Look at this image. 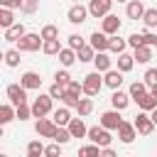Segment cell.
<instances>
[{
  "instance_id": "6da1fadb",
  "label": "cell",
  "mask_w": 157,
  "mask_h": 157,
  "mask_svg": "<svg viewBox=\"0 0 157 157\" xmlns=\"http://www.w3.org/2000/svg\"><path fill=\"white\" fill-rule=\"evenodd\" d=\"M52 103H54V98L49 96V93H39L34 101H32V118H47L49 113H52Z\"/></svg>"
},
{
  "instance_id": "7a4b0ae2",
  "label": "cell",
  "mask_w": 157,
  "mask_h": 157,
  "mask_svg": "<svg viewBox=\"0 0 157 157\" xmlns=\"http://www.w3.org/2000/svg\"><path fill=\"white\" fill-rule=\"evenodd\" d=\"M86 137H88L93 145H98L101 150H103V147H110V142H113V135H110V130H105L103 125H93V128H88Z\"/></svg>"
},
{
  "instance_id": "3957f363",
  "label": "cell",
  "mask_w": 157,
  "mask_h": 157,
  "mask_svg": "<svg viewBox=\"0 0 157 157\" xmlns=\"http://www.w3.org/2000/svg\"><path fill=\"white\" fill-rule=\"evenodd\" d=\"M15 44H17L15 49H20V52H39V49H42V44H44V39H42V34L27 32V34H25V37H20Z\"/></svg>"
},
{
  "instance_id": "277c9868",
  "label": "cell",
  "mask_w": 157,
  "mask_h": 157,
  "mask_svg": "<svg viewBox=\"0 0 157 157\" xmlns=\"http://www.w3.org/2000/svg\"><path fill=\"white\" fill-rule=\"evenodd\" d=\"M83 93L86 96H98L101 93V88H103V76H101V71H91V74H86L83 76Z\"/></svg>"
},
{
  "instance_id": "5b68a950",
  "label": "cell",
  "mask_w": 157,
  "mask_h": 157,
  "mask_svg": "<svg viewBox=\"0 0 157 157\" xmlns=\"http://www.w3.org/2000/svg\"><path fill=\"white\" fill-rule=\"evenodd\" d=\"M132 125H135V130H137V135H152V130H155V123H152V118H150V113H145V110H140V113L135 115V120H132Z\"/></svg>"
},
{
  "instance_id": "8992f818",
  "label": "cell",
  "mask_w": 157,
  "mask_h": 157,
  "mask_svg": "<svg viewBox=\"0 0 157 157\" xmlns=\"http://www.w3.org/2000/svg\"><path fill=\"white\" fill-rule=\"evenodd\" d=\"M113 7V0H91L88 2V15L96 17V20H103Z\"/></svg>"
},
{
  "instance_id": "52a82bcc",
  "label": "cell",
  "mask_w": 157,
  "mask_h": 157,
  "mask_svg": "<svg viewBox=\"0 0 157 157\" xmlns=\"http://www.w3.org/2000/svg\"><path fill=\"white\" fill-rule=\"evenodd\" d=\"M56 128H59V125H56L52 118H37V123H34V132H37L39 137H54Z\"/></svg>"
},
{
  "instance_id": "ba28073f",
  "label": "cell",
  "mask_w": 157,
  "mask_h": 157,
  "mask_svg": "<svg viewBox=\"0 0 157 157\" xmlns=\"http://www.w3.org/2000/svg\"><path fill=\"white\" fill-rule=\"evenodd\" d=\"M7 98H10L12 105H22V103H27V88L22 83H10L7 86Z\"/></svg>"
},
{
  "instance_id": "9c48e42d",
  "label": "cell",
  "mask_w": 157,
  "mask_h": 157,
  "mask_svg": "<svg viewBox=\"0 0 157 157\" xmlns=\"http://www.w3.org/2000/svg\"><path fill=\"white\" fill-rule=\"evenodd\" d=\"M101 32H105L108 37L118 34V32H120V20H118V15L108 12V15H105V17L101 20Z\"/></svg>"
},
{
  "instance_id": "30bf717a",
  "label": "cell",
  "mask_w": 157,
  "mask_h": 157,
  "mask_svg": "<svg viewBox=\"0 0 157 157\" xmlns=\"http://www.w3.org/2000/svg\"><path fill=\"white\" fill-rule=\"evenodd\" d=\"M135 137H137V130H135V125H132V123H128V120H123V123L118 125V140H120L123 145H130Z\"/></svg>"
},
{
  "instance_id": "8fae6325",
  "label": "cell",
  "mask_w": 157,
  "mask_h": 157,
  "mask_svg": "<svg viewBox=\"0 0 157 157\" xmlns=\"http://www.w3.org/2000/svg\"><path fill=\"white\" fill-rule=\"evenodd\" d=\"M86 17H88V7L86 5H71L69 12H66V20L71 25H81V22H86Z\"/></svg>"
},
{
  "instance_id": "7c38bea8",
  "label": "cell",
  "mask_w": 157,
  "mask_h": 157,
  "mask_svg": "<svg viewBox=\"0 0 157 157\" xmlns=\"http://www.w3.org/2000/svg\"><path fill=\"white\" fill-rule=\"evenodd\" d=\"M123 123V118H120V110H105L103 115H101V125L105 128V130H118V125Z\"/></svg>"
},
{
  "instance_id": "4fadbf2b",
  "label": "cell",
  "mask_w": 157,
  "mask_h": 157,
  "mask_svg": "<svg viewBox=\"0 0 157 157\" xmlns=\"http://www.w3.org/2000/svg\"><path fill=\"white\" fill-rule=\"evenodd\" d=\"M108 42H110V37H108L105 32H98V29L88 37V44H91L96 52H108Z\"/></svg>"
},
{
  "instance_id": "5bb4252c",
  "label": "cell",
  "mask_w": 157,
  "mask_h": 157,
  "mask_svg": "<svg viewBox=\"0 0 157 157\" xmlns=\"http://www.w3.org/2000/svg\"><path fill=\"white\" fill-rule=\"evenodd\" d=\"M130 101H132V98H130V93H125V91H120V88H115V91H113V96H110V105H113L115 110H125Z\"/></svg>"
},
{
  "instance_id": "9a60e30c",
  "label": "cell",
  "mask_w": 157,
  "mask_h": 157,
  "mask_svg": "<svg viewBox=\"0 0 157 157\" xmlns=\"http://www.w3.org/2000/svg\"><path fill=\"white\" fill-rule=\"evenodd\" d=\"M120 83H123V71H118V69H108L105 71V76H103V86H108V88H120Z\"/></svg>"
},
{
  "instance_id": "2e32d148",
  "label": "cell",
  "mask_w": 157,
  "mask_h": 157,
  "mask_svg": "<svg viewBox=\"0 0 157 157\" xmlns=\"http://www.w3.org/2000/svg\"><path fill=\"white\" fill-rule=\"evenodd\" d=\"M20 83L29 91V88H39L42 86V76L37 74V71H25L22 76H20Z\"/></svg>"
},
{
  "instance_id": "e0dca14e",
  "label": "cell",
  "mask_w": 157,
  "mask_h": 157,
  "mask_svg": "<svg viewBox=\"0 0 157 157\" xmlns=\"http://www.w3.org/2000/svg\"><path fill=\"white\" fill-rule=\"evenodd\" d=\"M66 128H69L71 137H86V132H88V128H86V123H83L81 115H78V118H71V123H69Z\"/></svg>"
},
{
  "instance_id": "ac0fdd59",
  "label": "cell",
  "mask_w": 157,
  "mask_h": 157,
  "mask_svg": "<svg viewBox=\"0 0 157 157\" xmlns=\"http://www.w3.org/2000/svg\"><path fill=\"white\" fill-rule=\"evenodd\" d=\"M125 15H128L130 20H142V15H145V5H142L140 0H128Z\"/></svg>"
},
{
  "instance_id": "d6986e66",
  "label": "cell",
  "mask_w": 157,
  "mask_h": 157,
  "mask_svg": "<svg viewBox=\"0 0 157 157\" xmlns=\"http://www.w3.org/2000/svg\"><path fill=\"white\" fill-rule=\"evenodd\" d=\"M93 64H96V71H101V74H105L108 69H113V59H110L105 52H96Z\"/></svg>"
},
{
  "instance_id": "ffe728a7",
  "label": "cell",
  "mask_w": 157,
  "mask_h": 157,
  "mask_svg": "<svg viewBox=\"0 0 157 157\" xmlns=\"http://www.w3.org/2000/svg\"><path fill=\"white\" fill-rule=\"evenodd\" d=\"M52 120H54L59 128H66V125L71 123V113H69V108H66V105H61V108L52 110Z\"/></svg>"
},
{
  "instance_id": "44dd1931",
  "label": "cell",
  "mask_w": 157,
  "mask_h": 157,
  "mask_svg": "<svg viewBox=\"0 0 157 157\" xmlns=\"http://www.w3.org/2000/svg\"><path fill=\"white\" fill-rule=\"evenodd\" d=\"M132 59H135L137 64H147V61L152 59V47H147V44L135 47V49H132Z\"/></svg>"
},
{
  "instance_id": "7402d4cb",
  "label": "cell",
  "mask_w": 157,
  "mask_h": 157,
  "mask_svg": "<svg viewBox=\"0 0 157 157\" xmlns=\"http://www.w3.org/2000/svg\"><path fill=\"white\" fill-rule=\"evenodd\" d=\"M135 103H137V108H140V110L150 113V110H155V108H157V96H152V93L147 91V93H145V96H140Z\"/></svg>"
},
{
  "instance_id": "603a6c76",
  "label": "cell",
  "mask_w": 157,
  "mask_h": 157,
  "mask_svg": "<svg viewBox=\"0 0 157 157\" xmlns=\"http://www.w3.org/2000/svg\"><path fill=\"white\" fill-rule=\"evenodd\" d=\"M25 34H27V29H25V25H22V22H15L12 27H7V29H5V39H7V42H17V39H20V37H25Z\"/></svg>"
},
{
  "instance_id": "cb8c5ba5",
  "label": "cell",
  "mask_w": 157,
  "mask_h": 157,
  "mask_svg": "<svg viewBox=\"0 0 157 157\" xmlns=\"http://www.w3.org/2000/svg\"><path fill=\"white\" fill-rule=\"evenodd\" d=\"M56 56H59V64H61L64 69H69V66L76 61V52H74L71 47H61V52H59Z\"/></svg>"
},
{
  "instance_id": "d4e9b609",
  "label": "cell",
  "mask_w": 157,
  "mask_h": 157,
  "mask_svg": "<svg viewBox=\"0 0 157 157\" xmlns=\"http://www.w3.org/2000/svg\"><path fill=\"white\" fill-rule=\"evenodd\" d=\"M15 120V105L12 103H2L0 105V125L5 128L7 123H12Z\"/></svg>"
},
{
  "instance_id": "484cf974",
  "label": "cell",
  "mask_w": 157,
  "mask_h": 157,
  "mask_svg": "<svg viewBox=\"0 0 157 157\" xmlns=\"http://www.w3.org/2000/svg\"><path fill=\"white\" fill-rule=\"evenodd\" d=\"M125 47H128V39H123V37H118V34H113L110 42H108V52H113V54H123Z\"/></svg>"
},
{
  "instance_id": "4316f807",
  "label": "cell",
  "mask_w": 157,
  "mask_h": 157,
  "mask_svg": "<svg viewBox=\"0 0 157 157\" xmlns=\"http://www.w3.org/2000/svg\"><path fill=\"white\" fill-rule=\"evenodd\" d=\"M132 66H135V59H132V54H118V71H123V74H128V71H132Z\"/></svg>"
},
{
  "instance_id": "83f0119b",
  "label": "cell",
  "mask_w": 157,
  "mask_h": 157,
  "mask_svg": "<svg viewBox=\"0 0 157 157\" xmlns=\"http://www.w3.org/2000/svg\"><path fill=\"white\" fill-rule=\"evenodd\" d=\"M147 91H150V88H147V83H145V81H132L128 93H130V98H132V101H137V98H140V96H145Z\"/></svg>"
},
{
  "instance_id": "f1b7e54d",
  "label": "cell",
  "mask_w": 157,
  "mask_h": 157,
  "mask_svg": "<svg viewBox=\"0 0 157 157\" xmlns=\"http://www.w3.org/2000/svg\"><path fill=\"white\" fill-rule=\"evenodd\" d=\"M93 56H96V49H93L91 44H83L81 49H76V59L83 61V64H86V61H93Z\"/></svg>"
},
{
  "instance_id": "f546056e",
  "label": "cell",
  "mask_w": 157,
  "mask_h": 157,
  "mask_svg": "<svg viewBox=\"0 0 157 157\" xmlns=\"http://www.w3.org/2000/svg\"><path fill=\"white\" fill-rule=\"evenodd\" d=\"M42 52H44V54H49V56L59 54V52H61V44H59V39H44V44H42Z\"/></svg>"
},
{
  "instance_id": "4dcf8cb0",
  "label": "cell",
  "mask_w": 157,
  "mask_h": 157,
  "mask_svg": "<svg viewBox=\"0 0 157 157\" xmlns=\"http://www.w3.org/2000/svg\"><path fill=\"white\" fill-rule=\"evenodd\" d=\"M142 22H145V27H147V29H155V27H157V7H150V10H145V15H142Z\"/></svg>"
},
{
  "instance_id": "1f68e13d",
  "label": "cell",
  "mask_w": 157,
  "mask_h": 157,
  "mask_svg": "<svg viewBox=\"0 0 157 157\" xmlns=\"http://www.w3.org/2000/svg\"><path fill=\"white\" fill-rule=\"evenodd\" d=\"M12 25H15V15H12V10L0 7V27L7 29V27H12Z\"/></svg>"
},
{
  "instance_id": "d6a6232c",
  "label": "cell",
  "mask_w": 157,
  "mask_h": 157,
  "mask_svg": "<svg viewBox=\"0 0 157 157\" xmlns=\"http://www.w3.org/2000/svg\"><path fill=\"white\" fill-rule=\"evenodd\" d=\"M20 49H7L5 52V64L10 66V69H15V66H20Z\"/></svg>"
},
{
  "instance_id": "836d02e7",
  "label": "cell",
  "mask_w": 157,
  "mask_h": 157,
  "mask_svg": "<svg viewBox=\"0 0 157 157\" xmlns=\"http://www.w3.org/2000/svg\"><path fill=\"white\" fill-rule=\"evenodd\" d=\"M76 110H78V115H81V118L91 115V113H93V101H91V98H81V101H78V105H76Z\"/></svg>"
},
{
  "instance_id": "e575fe53",
  "label": "cell",
  "mask_w": 157,
  "mask_h": 157,
  "mask_svg": "<svg viewBox=\"0 0 157 157\" xmlns=\"http://www.w3.org/2000/svg\"><path fill=\"white\" fill-rule=\"evenodd\" d=\"M78 101H81V96H78V93H71V91H64V96H61V103H64L66 108H76Z\"/></svg>"
},
{
  "instance_id": "d590c367",
  "label": "cell",
  "mask_w": 157,
  "mask_h": 157,
  "mask_svg": "<svg viewBox=\"0 0 157 157\" xmlns=\"http://www.w3.org/2000/svg\"><path fill=\"white\" fill-rule=\"evenodd\" d=\"M27 118H32V108L27 105V103H22V105H15V120H27Z\"/></svg>"
},
{
  "instance_id": "8d00e7d4",
  "label": "cell",
  "mask_w": 157,
  "mask_h": 157,
  "mask_svg": "<svg viewBox=\"0 0 157 157\" xmlns=\"http://www.w3.org/2000/svg\"><path fill=\"white\" fill-rule=\"evenodd\" d=\"M78 157H101V147L98 145H83L81 150H78Z\"/></svg>"
},
{
  "instance_id": "74e56055",
  "label": "cell",
  "mask_w": 157,
  "mask_h": 157,
  "mask_svg": "<svg viewBox=\"0 0 157 157\" xmlns=\"http://www.w3.org/2000/svg\"><path fill=\"white\" fill-rule=\"evenodd\" d=\"M39 34H42V39H59V27L56 25H44Z\"/></svg>"
},
{
  "instance_id": "f35d334b",
  "label": "cell",
  "mask_w": 157,
  "mask_h": 157,
  "mask_svg": "<svg viewBox=\"0 0 157 157\" xmlns=\"http://www.w3.org/2000/svg\"><path fill=\"white\" fill-rule=\"evenodd\" d=\"M54 142H59V145H66L69 140H71V132H69V128H56V132H54V137H52Z\"/></svg>"
},
{
  "instance_id": "ab89813d",
  "label": "cell",
  "mask_w": 157,
  "mask_h": 157,
  "mask_svg": "<svg viewBox=\"0 0 157 157\" xmlns=\"http://www.w3.org/2000/svg\"><path fill=\"white\" fill-rule=\"evenodd\" d=\"M37 7H39V0H22V7H20V12H25V15H32V12H37Z\"/></svg>"
},
{
  "instance_id": "60d3db41",
  "label": "cell",
  "mask_w": 157,
  "mask_h": 157,
  "mask_svg": "<svg viewBox=\"0 0 157 157\" xmlns=\"http://www.w3.org/2000/svg\"><path fill=\"white\" fill-rule=\"evenodd\" d=\"M44 157H61V145L59 142L44 145Z\"/></svg>"
},
{
  "instance_id": "b9f144b4",
  "label": "cell",
  "mask_w": 157,
  "mask_h": 157,
  "mask_svg": "<svg viewBox=\"0 0 157 157\" xmlns=\"http://www.w3.org/2000/svg\"><path fill=\"white\" fill-rule=\"evenodd\" d=\"M64 91H66V86H61V83H52V86H49V96H52L54 101H61Z\"/></svg>"
},
{
  "instance_id": "7bdbcfd3",
  "label": "cell",
  "mask_w": 157,
  "mask_h": 157,
  "mask_svg": "<svg viewBox=\"0 0 157 157\" xmlns=\"http://www.w3.org/2000/svg\"><path fill=\"white\" fill-rule=\"evenodd\" d=\"M69 81H71V74H69L66 69H61V71H56V74H54V83H61V86H66Z\"/></svg>"
},
{
  "instance_id": "ee69618b",
  "label": "cell",
  "mask_w": 157,
  "mask_h": 157,
  "mask_svg": "<svg viewBox=\"0 0 157 157\" xmlns=\"http://www.w3.org/2000/svg\"><path fill=\"white\" fill-rule=\"evenodd\" d=\"M128 44L135 49V47H140V44H145V37H142V32H132L130 37H128Z\"/></svg>"
},
{
  "instance_id": "f6af8a7d",
  "label": "cell",
  "mask_w": 157,
  "mask_h": 157,
  "mask_svg": "<svg viewBox=\"0 0 157 157\" xmlns=\"http://www.w3.org/2000/svg\"><path fill=\"white\" fill-rule=\"evenodd\" d=\"M83 44H86V42H83V37H81V34H69V47H71L74 52H76V49H81Z\"/></svg>"
},
{
  "instance_id": "bcb514c9",
  "label": "cell",
  "mask_w": 157,
  "mask_h": 157,
  "mask_svg": "<svg viewBox=\"0 0 157 157\" xmlns=\"http://www.w3.org/2000/svg\"><path fill=\"white\" fill-rule=\"evenodd\" d=\"M27 152H37V155H44V145H42V140H29V145H27Z\"/></svg>"
},
{
  "instance_id": "7dc6e473",
  "label": "cell",
  "mask_w": 157,
  "mask_h": 157,
  "mask_svg": "<svg viewBox=\"0 0 157 157\" xmlns=\"http://www.w3.org/2000/svg\"><path fill=\"white\" fill-rule=\"evenodd\" d=\"M142 78H145V83H147V88H150V86H155V83H157V69H147Z\"/></svg>"
},
{
  "instance_id": "c3c4849f",
  "label": "cell",
  "mask_w": 157,
  "mask_h": 157,
  "mask_svg": "<svg viewBox=\"0 0 157 157\" xmlns=\"http://www.w3.org/2000/svg\"><path fill=\"white\" fill-rule=\"evenodd\" d=\"M142 37H145V44H147V47H157V32L145 29V32H142Z\"/></svg>"
},
{
  "instance_id": "681fc988",
  "label": "cell",
  "mask_w": 157,
  "mask_h": 157,
  "mask_svg": "<svg viewBox=\"0 0 157 157\" xmlns=\"http://www.w3.org/2000/svg\"><path fill=\"white\" fill-rule=\"evenodd\" d=\"M66 91H71V93H78V96H81V93H83V83H78V81H74V78H71V81L66 83Z\"/></svg>"
},
{
  "instance_id": "f907efd6",
  "label": "cell",
  "mask_w": 157,
  "mask_h": 157,
  "mask_svg": "<svg viewBox=\"0 0 157 157\" xmlns=\"http://www.w3.org/2000/svg\"><path fill=\"white\" fill-rule=\"evenodd\" d=\"M0 7H7V10H20V7H22V0H0Z\"/></svg>"
},
{
  "instance_id": "816d5d0a",
  "label": "cell",
  "mask_w": 157,
  "mask_h": 157,
  "mask_svg": "<svg viewBox=\"0 0 157 157\" xmlns=\"http://www.w3.org/2000/svg\"><path fill=\"white\" fill-rule=\"evenodd\" d=\"M101 157H118V152H115L113 147H103V150H101Z\"/></svg>"
},
{
  "instance_id": "f5cc1de1",
  "label": "cell",
  "mask_w": 157,
  "mask_h": 157,
  "mask_svg": "<svg viewBox=\"0 0 157 157\" xmlns=\"http://www.w3.org/2000/svg\"><path fill=\"white\" fill-rule=\"evenodd\" d=\"M150 118H152V123L157 125V108H155V110H150Z\"/></svg>"
},
{
  "instance_id": "db71d44e",
  "label": "cell",
  "mask_w": 157,
  "mask_h": 157,
  "mask_svg": "<svg viewBox=\"0 0 157 157\" xmlns=\"http://www.w3.org/2000/svg\"><path fill=\"white\" fill-rule=\"evenodd\" d=\"M150 93H152V96H157V83H155V86H150Z\"/></svg>"
},
{
  "instance_id": "11a10c76",
  "label": "cell",
  "mask_w": 157,
  "mask_h": 157,
  "mask_svg": "<svg viewBox=\"0 0 157 157\" xmlns=\"http://www.w3.org/2000/svg\"><path fill=\"white\" fill-rule=\"evenodd\" d=\"M27 157H44V155H37V152H27Z\"/></svg>"
},
{
  "instance_id": "9f6ffc18",
  "label": "cell",
  "mask_w": 157,
  "mask_h": 157,
  "mask_svg": "<svg viewBox=\"0 0 157 157\" xmlns=\"http://www.w3.org/2000/svg\"><path fill=\"white\" fill-rule=\"evenodd\" d=\"M0 61H5V52H0Z\"/></svg>"
},
{
  "instance_id": "6f0895ef",
  "label": "cell",
  "mask_w": 157,
  "mask_h": 157,
  "mask_svg": "<svg viewBox=\"0 0 157 157\" xmlns=\"http://www.w3.org/2000/svg\"><path fill=\"white\" fill-rule=\"evenodd\" d=\"M113 2H128V0H113Z\"/></svg>"
},
{
  "instance_id": "680465c9",
  "label": "cell",
  "mask_w": 157,
  "mask_h": 157,
  "mask_svg": "<svg viewBox=\"0 0 157 157\" xmlns=\"http://www.w3.org/2000/svg\"><path fill=\"white\" fill-rule=\"evenodd\" d=\"M0 137H2V125H0Z\"/></svg>"
},
{
  "instance_id": "91938a15",
  "label": "cell",
  "mask_w": 157,
  "mask_h": 157,
  "mask_svg": "<svg viewBox=\"0 0 157 157\" xmlns=\"http://www.w3.org/2000/svg\"><path fill=\"white\" fill-rule=\"evenodd\" d=\"M0 157H7V155H5V152H0Z\"/></svg>"
}]
</instances>
